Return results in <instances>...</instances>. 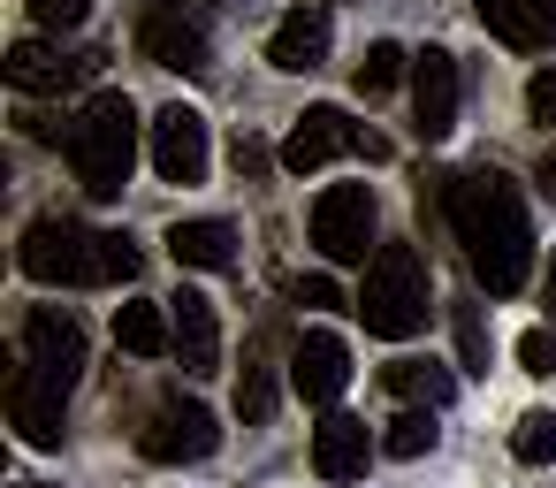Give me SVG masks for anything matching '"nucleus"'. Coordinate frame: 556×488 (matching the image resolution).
Here are the masks:
<instances>
[{
    "label": "nucleus",
    "instance_id": "nucleus-35",
    "mask_svg": "<svg viewBox=\"0 0 556 488\" xmlns=\"http://www.w3.org/2000/svg\"><path fill=\"white\" fill-rule=\"evenodd\" d=\"M541 298H548V313H556V252H548V290H541Z\"/></svg>",
    "mask_w": 556,
    "mask_h": 488
},
{
    "label": "nucleus",
    "instance_id": "nucleus-14",
    "mask_svg": "<svg viewBox=\"0 0 556 488\" xmlns=\"http://www.w3.org/2000/svg\"><path fill=\"white\" fill-rule=\"evenodd\" d=\"M328 47H336V24H328L320 0H298V9L267 32V62L290 70V77H313V70L328 62Z\"/></svg>",
    "mask_w": 556,
    "mask_h": 488
},
{
    "label": "nucleus",
    "instance_id": "nucleus-27",
    "mask_svg": "<svg viewBox=\"0 0 556 488\" xmlns=\"http://www.w3.org/2000/svg\"><path fill=\"white\" fill-rule=\"evenodd\" d=\"M100 283H138V245L123 229H100Z\"/></svg>",
    "mask_w": 556,
    "mask_h": 488
},
{
    "label": "nucleus",
    "instance_id": "nucleus-9",
    "mask_svg": "<svg viewBox=\"0 0 556 488\" xmlns=\"http://www.w3.org/2000/svg\"><path fill=\"white\" fill-rule=\"evenodd\" d=\"M24 366L70 397V389L85 381V328H77V313H62V305H31V321H24Z\"/></svg>",
    "mask_w": 556,
    "mask_h": 488
},
{
    "label": "nucleus",
    "instance_id": "nucleus-34",
    "mask_svg": "<svg viewBox=\"0 0 556 488\" xmlns=\"http://www.w3.org/2000/svg\"><path fill=\"white\" fill-rule=\"evenodd\" d=\"M541 191H548V199H556V146H548V153H541Z\"/></svg>",
    "mask_w": 556,
    "mask_h": 488
},
{
    "label": "nucleus",
    "instance_id": "nucleus-23",
    "mask_svg": "<svg viewBox=\"0 0 556 488\" xmlns=\"http://www.w3.org/2000/svg\"><path fill=\"white\" fill-rule=\"evenodd\" d=\"M404 70H412V54H404L396 39H374V47H366V62H358V92H366V100H381V92H396V85H404Z\"/></svg>",
    "mask_w": 556,
    "mask_h": 488
},
{
    "label": "nucleus",
    "instance_id": "nucleus-16",
    "mask_svg": "<svg viewBox=\"0 0 556 488\" xmlns=\"http://www.w3.org/2000/svg\"><path fill=\"white\" fill-rule=\"evenodd\" d=\"M9 420H16V435H24L31 450H62V435H70V420H62V389L39 381L31 366H16V381H9Z\"/></svg>",
    "mask_w": 556,
    "mask_h": 488
},
{
    "label": "nucleus",
    "instance_id": "nucleus-2",
    "mask_svg": "<svg viewBox=\"0 0 556 488\" xmlns=\"http://www.w3.org/2000/svg\"><path fill=\"white\" fill-rule=\"evenodd\" d=\"M130 161H138V108L130 92H92L77 130H70V168L92 199H123L130 184Z\"/></svg>",
    "mask_w": 556,
    "mask_h": 488
},
{
    "label": "nucleus",
    "instance_id": "nucleus-13",
    "mask_svg": "<svg viewBox=\"0 0 556 488\" xmlns=\"http://www.w3.org/2000/svg\"><path fill=\"white\" fill-rule=\"evenodd\" d=\"M100 62H108V54H70V47L24 39V47H9V85H16V92H31V100H47V92H70V85H85Z\"/></svg>",
    "mask_w": 556,
    "mask_h": 488
},
{
    "label": "nucleus",
    "instance_id": "nucleus-28",
    "mask_svg": "<svg viewBox=\"0 0 556 488\" xmlns=\"http://www.w3.org/2000/svg\"><path fill=\"white\" fill-rule=\"evenodd\" d=\"M290 305H305V313H336V305H358V298H343L336 275H298V283H290Z\"/></svg>",
    "mask_w": 556,
    "mask_h": 488
},
{
    "label": "nucleus",
    "instance_id": "nucleus-17",
    "mask_svg": "<svg viewBox=\"0 0 556 488\" xmlns=\"http://www.w3.org/2000/svg\"><path fill=\"white\" fill-rule=\"evenodd\" d=\"M374 450H381V442H374L366 420H351V412H328V420L313 427V473H320V480H358Z\"/></svg>",
    "mask_w": 556,
    "mask_h": 488
},
{
    "label": "nucleus",
    "instance_id": "nucleus-21",
    "mask_svg": "<svg viewBox=\"0 0 556 488\" xmlns=\"http://www.w3.org/2000/svg\"><path fill=\"white\" fill-rule=\"evenodd\" d=\"M115 343L130 351V359H161V351H176V321H168V305H115Z\"/></svg>",
    "mask_w": 556,
    "mask_h": 488
},
{
    "label": "nucleus",
    "instance_id": "nucleus-24",
    "mask_svg": "<svg viewBox=\"0 0 556 488\" xmlns=\"http://www.w3.org/2000/svg\"><path fill=\"white\" fill-rule=\"evenodd\" d=\"M450 321H457V374H488V313H480V298H457Z\"/></svg>",
    "mask_w": 556,
    "mask_h": 488
},
{
    "label": "nucleus",
    "instance_id": "nucleus-29",
    "mask_svg": "<svg viewBox=\"0 0 556 488\" xmlns=\"http://www.w3.org/2000/svg\"><path fill=\"white\" fill-rule=\"evenodd\" d=\"M31 16H39V32H77L92 16V0H31Z\"/></svg>",
    "mask_w": 556,
    "mask_h": 488
},
{
    "label": "nucleus",
    "instance_id": "nucleus-31",
    "mask_svg": "<svg viewBox=\"0 0 556 488\" xmlns=\"http://www.w3.org/2000/svg\"><path fill=\"white\" fill-rule=\"evenodd\" d=\"M518 366H526V374H556V336H548V328H526V336H518Z\"/></svg>",
    "mask_w": 556,
    "mask_h": 488
},
{
    "label": "nucleus",
    "instance_id": "nucleus-4",
    "mask_svg": "<svg viewBox=\"0 0 556 488\" xmlns=\"http://www.w3.org/2000/svg\"><path fill=\"white\" fill-rule=\"evenodd\" d=\"M16 267H24L31 283H47V290H62V283H100V229H85V222H70V214H39V222L24 229V245H16Z\"/></svg>",
    "mask_w": 556,
    "mask_h": 488
},
{
    "label": "nucleus",
    "instance_id": "nucleus-20",
    "mask_svg": "<svg viewBox=\"0 0 556 488\" xmlns=\"http://www.w3.org/2000/svg\"><path fill=\"white\" fill-rule=\"evenodd\" d=\"M381 389H389V397H404V404L442 412V404L457 397V366H434V359H396V366H381Z\"/></svg>",
    "mask_w": 556,
    "mask_h": 488
},
{
    "label": "nucleus",
    "instance_id": "nucleus-15",
    "mask_svg": "<svg viewBox=\"0 0 556 488\" xmlns=\"http://www.w3.org/2000/svg\"><path fill=\"white\" fill-rule=\"evenodd\" d=\"M168 321H176V359H184V374H222V321H214V298H206V290H176V298H168Z\"/></svg>",
    "mask_w": 556,
    "mask_h": 488
},
{
    "label": "nucleus",
    "instance_id": "nucleus-12",
    "mask_svg": "<svg viewBox=\"0 0 556 488\" xmlns=\"http://www.w3.org/2000/svg\"><path fill=\"white\" fill-rule=\"evenodd\" d=\"M412 115H419V138L427 146H442L457 130V54L450 47L412 54Z\"/></svg>",
    "mask_w": 556,
    "mask_h": 488
},
{
    "label": "nucleus",
    "instance_id": "nucleus-30",
    "mask_svg": "<svg viewBox=\"0 0 556 488\" xmlns=\"http://www.w3.org/2000/svg\"><path fill=\"white\" fill-rule=\"evenodd\" d=\"M16 130H24L31 146H70V130H77V123H62V115H47V108H24V115H16Z\"/></svg>",
    "mask_w": 556,
    "mask_h": 488
},
{
    "label": "nucleus",
    "instance_id": "nucleus-6",
    "mask_svg": "<svg viewBox=\"0 0 556 488\" xmlns=\"http://www.w3.org/2000/svg\"><path fill=\"white\" fill-rule=\"evenodd\" d=\"M343 153H358V161H389V138H374V130L351 123L343 108H305L298 130L282 138V168H290V176H313V168H328V161H343Z\"/></svg>",
    "mask_w": 556,
    "mask_h": 488
},
{
    "label": "nucleus",
    "instance_id": "nucleus-3",
    "mask_svg": "<svg viewBox=\"0 0 556 488\" xmlns=\"http://www.w3.org/2000/svg\"><path fill=\"white\" fill-rule=\"evenodd\" d=\"M351 313L366 321V336H389V343L419 336V328H427V313H434L427 260H419L412 245H381V252L366 260V290H358V305H351Z\"/></svg>",
    "mask_w": 556,
    "mask_h": 488
},
{
    "label": "nucleus",
    "instance_id": "nucleus-26",
    "mask_svg": "<svg viewBox=\"0 0 556 488\" xmlns=\"http://www.w3.org/2000/svg\"><path fill=\"white\" fill-rule=\"evenodd\" d=\"M510 450H518L526 465H556V412H526V420L510 427Z\"/></svg>",
    "mask_w": 556,
    "mask_h": 488
},
{
    "label": "nucleus",
    "instance_id": "nucleus-25",
    "mask_svg": "<svg viewBox=\"0 0 556 488\" xmlns=\"http://www.w3.org/2000/svg\"><path fill=\"white\" fill-rule=\"evenodd\" d=\"M434 435H442V427H434V412H427V404H404V412L389 420L381 450H389V458H427V450H434Z\"/></svg>",
    "mask_w": 556,
    "mask_h": 488
},
{
    "label": "nucleus",
    "instance_id": "nucleus-19",
    "mask_svg": "<svg viewBox=\"0 0 556 488\" xmlns=\"http://www.w3.org/2000/svg\"><path fill=\"white\" fill-rule=\"evenodd\" d=\"M168 260L199 267V275H229L237 267V229L229 222H176L168 229Z\"/></svg>",
    "mask_w": 556,
    "mask_h": 488
},
{
    "label": "nucleus",
    "instance_id": "nucleus-33",
    "mask_svg": "<svg viewBox=\"0 0 556 488\" xmlns=\"http://www.w3.org/2000/svg\"><path fill=\"white\" fill-rule=\"evenodd\" d=\"M229 161H237V176H267V168H275V153H267L260 138H237V146H229Z\"/></svg>",
    "mask_w": 556,
    "mask_h": 488
},
{
    "label": "nucleus",
    "instance_id": "nucleus-1",
    "mask_svg": "<svg viewBox=\"0 0 556 488\" xmlns=\"http://www.w3.org/2000/svg\"><path fill=\"white\" fill-rule=\"evenodd\" d=\"M442 222L450 237L465 245V267L488 298H518L526 275H533V222H526V191L503 176V168H465L450 176V199H442Z\"/></svg>",
    "mask_w": 556,
    "mask_h": 488
},
{
    "label": "nucleus",
    "instance_id": "nucleus-5",
    "mask_svg": "<svg viewBox=\"0 0 556 488\" xmlns=\"http://www.w3.org/2000/svg\"><path fill=\"white\" fill-rule=\"evenodd\" d=\"M206 0H153L138 16V54L153 70H176V77H199L214 62V39H206Z\"/></svg>",
    "mask_w": 556,
    "mask_h": 488
},
{
    "label": "nucleus",
    "instance_id": "nucleus-10",
    "mask_svg": "<svg viewBox=\"0 0 556 488\" xmlns=\"http://www.w3.org/2000/svg\"><path fill=\"white\" fill-rule=\"evenodd\" d=\"M153 168H161V184H206V168H214V138H206V115L199 108H161L153 115Z\"/></svg>",
    "mask_w": 556,
    "mask_h": 488
},
{
    "label": "nucleus",
    "instance_id": "nucleus-8",
    "mask_svg": "<svg viewBox=\"0 0 556 488\" xmlns=\"http://www.w3.org/2000/svg\"><path fill=\"white\" fill-rule=\"evenodd\" d=\"M138 450L153 465H199L222 450V420L199 404V397H161V412L138 427Z\"/></svg>",
    "mask_w": 556,
    "mask_h": 488
},
{
    "label": "nucleus",
    "instance_id": "nucleus-36",
    "mask_svg": "<svg viewBox=\"0 0 556 488\" xmlns=\"http://www.w3.org/2000/svg\"><path fill=\"white\" fill-rule=\"evenodd\" d=\"M16 488H39V480H16Z\"/></svg>",
    "mask_w": 556,
    "mask_h": 488
},
{
    "label": "nucleus",
    "instance_id": "nucleus-22",
    "mask_svg": "<svg viewBox=\"0 0 556 488\" xmlns=\"http://www.w3.org/2000/svg\"><path fill=\"white\" fill-rule=\"evenodd\" d=\"M275 404H282L275 366H267V359H244V374H237V420H244V427H267Z\"/></svg>",
    "mask_w": 556,
    "mask_h": 488
},
{
    "label": "nucleus",
    "instance_id": "nucleus-32",
    "mask_svg": "<svg viewBox=\"0 0 556 488\" xmlns=\"http://www.w3.org/2000/svg\"><path fill=\"white\" fill-rule=\"evenodd\" d=\"M526 115H533V123H556V62L526 85Z\"/></svg>",
    "mask_w": 556,
    "mask_h": 488
},
{
    "label": "nucleus",
    "instance_id": "nucleus-7",
    "mask_svg": "<svg viewBox=\"0 0 556 488\" xmlns=\"http://www.w3.org/2000/svg\"><path fill=\"white\" fill-rule=\"evenodd\" d=\"M313 245H320V260H336V267H358L366 252H381V245H374V191H366V184H328V191L313 199Z\"/></svg>",
    "mask_w": 556,
    "mask_h": 488
},
{
    "label": "nucleus",
    "instance_id": "nucleus-11",
    "mask_svg": "<svg viewBox=\"0 0 556 488\" xmlns=\"http://www.w3.org/2000/svg\"><path fill=\"white\" fill-rule=\"evenodd\" d=\"M290 389H298L305 404L336 412V397L351 389V343H343L336 328H305V336L290 343Z\"/></svg>",
    "mask_w": 556,
    "mask_h": 488
},
{
    "label": "nucleus",
    "instance_id": "nucleus-18",
    "mask_svg": "<svg viewBox=\"0 0 556 488\" xmlns=\"http://www.w3.org/2000/svg\"><path fill=\"white\" fill-rule=\"evenodd\" d=\"M472 16L518 54H541L556 39V0H472Z\"/></svg>",
    "mask_w": 556,
    "mask_h": 488
}]
</instances>
